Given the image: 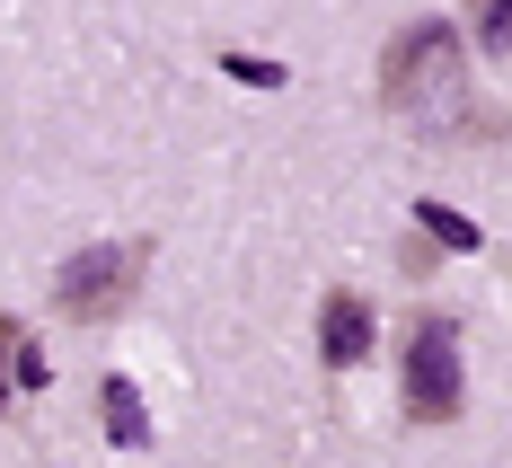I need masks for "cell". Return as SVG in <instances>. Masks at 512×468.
<instances>
[{"instance_id":"5b68a950","label":"cell","mask_w":512,"mask_h":468,"mask_svg":"<svg viewBox=\"0 0 512 468\" xmlns=\"http://www.w3.org/2000/svg\"><path fill=\"white\" fill-rule=\"evenodd\" d=\"M106 424H115V442H151V424H142V389H133V380H106Z\"/></svg>"},{"instance_id":"7a4b0ae2","label":"cell","mask_w":512,"mask_h":468,"mask_svg":"<svg viewBox=\"0 0 512 468\" xmlns=\"http://www.w3.org/2000/svg\"><path fill=\"white\" fill-rule=\"evenodd\" d=\"M142 292V248H80V257L53 274V310L71 327H106V318L133 310Z\"/></svg>"},{"instance_id":"277c9868","label":"cell","mask_w":512,"mask_h":468,"mask_svg":"<svg viewBox=\"0 0 512 468\" xmlns=\"http://www.w3.org/2000/svg\"><path fill=\"white\" fill-rule=\"evenodd\" d=\"M318 354L336 371H354L362 354H371V301H362V292H327V301H318Z\"/></svg>"},{"instance_id":"ba28073f","label":"cell","mask_w":512,"mask_h":468,"mask_svg":"<svg viewBox=\"0 0 512 468\" xmlns=\"http://www.w3.org/2000/svg\"><path fill=\"white\" fill-rule=\"evenodd\" d=\"M18 336H27V327H18V318H0V407H9V389H18V380H9V363H18Z\"/></svg>"},{"instance_id":"3957f363","label":"cell","mask_w":512,"mask_h":468,"mask_svg":"<svg viewBox=\"0 0 512 468\" xmlns=\"http://www.w3.org/2000/svg\"><path fill=\"white\" fill-rule=\"evenodd\" d=\"M460 327L451 318H415L407 336V416L415 424H451L460 416Z\"/></svg>"},{"instance_id":"6da1fadb","label":"cell","mask_w":512,"mask_h":468,"mask_svg":"<svg viewBox=\"0 0 512 468\" xmlns=\"http://www.w3.org/2000/svg\"><path fill=\"white\" fill-rule=\"evenodd\" d=\"M380 106L389 115H415V124H451L460 115V36L442 18L407 27L389 62H380Z\"/></svg>"},{"instance_id":"8992f818","label":"cell","mask_w":512,"mask_h":468,"mask_svg":"<svg viewBox=\"0 0 512 468\" xmlns=\"http://www.w3.org/2000/svg\"><path fill=\"white\" fill-rule=\"evenodd\" d=\"M468 27H477V53H486V62H504L512 53V0H477Z\"/></svg>"},{"instance_id":"52a82bcc","label":"cell","mask_w":512,"mask_h":468,"mask_svg":"<svg viewBox=\"0 0 512 468\" xmlns=\"http://www.w3.org/2000/svg\"><path fill=\"white\" fill-rule=\"evenodd\" d=\"M424 230H433V248H477V221H460L442 204H424Z\"/></svg>"}]
</instances>
